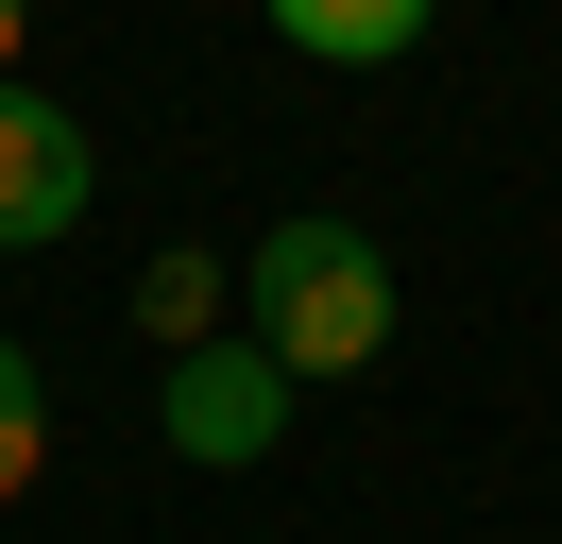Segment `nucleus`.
<instances>
[{"instance_id": "obj_1", "label": "nucleus", "mask_w": 562, "mask_h": 544, "mask_svg": "<svg viewBox=\"0 0 562 544\" xmlns=\"http://www.w3.org/2000/svg\"><path fill=\"white\" fill-rule=\"evenodd\" d=\"M239 340H273L290 392L375 374V358H392V256H375L358 222H324V204H290V222L239 256Z\"/></svg>"}, {"instance_id": "obj_2", "label": "nucleus", "mask_w": 562, "mask_h": 544, "mask_svg": "<svg viewBox=\"0 0 562 544\" xmlns=\"http://www.w3.org/2000/svg\"><path fill=\"white\" fill-rule=\"evenodd\" d=\"M154 426H171L188 476H256V460L290 442V358H273V340H188Z\"/></svg>"}, {"instance_id": "obj_3", "label": "nucleus", "mask_w": 562, "mask_h": 544, "mask_svg": "<svg viewBox=\"0 0 562 544\" xmlns=\"http://www.w3.org/2000/svg\"><path fill=\"white\" fill-rule=\"evenodd\" d=\"M86 204H103V136L52 86H0V256H52Z\"/></svg>"}, {"instance_id": "obj_4", "label": "nucleus", "mask_w": 562, "mask_h": 544, "mask_svg": "<svg viewBox=\"0 0 562 544\" xmlns=\"http://www.w3.org/2000/svg\"><path fill=\"white\" fill-rule=\"evenodd\" d=\"M256 18H273L307 68H392V52H426L443 0H256Z\"/></svg>"}, {"instance_id": "obj_5", "label": "nucleus", "mask_w": 562, "mask_h": 544, "mask_svg": "<svg viewBox=\"0 0 562 544\" xmlns=\"http://www.w3.org/2000/svg\"><path fill=\"white\" fill-rule=\"evenodd\" d=\"M222 290H239V256H188V238H171V256L137 272V340H154V358H188V340H222Z\"/></svg>"}, {"instance_id": "obj_6", "label": "nucleus", "mask_w": 562, "mask_h": 544, "mask_svg": "<svg viewBox=\"0 0 562 544\" xmlns=\"http://www.w3.org/2000/svg\"><path fill=\"white\" fill-rule=\"evenodd\" d=\"M52 476V374H35V340H0V510Z\"/></svg>"}, {"instance_id": "obj_7", "label": "nucleus", "mask_w": 562, "mask_h": 544, "mask_svg": "<svg viewBox=\"0 0 562 544\" xmlns=\"http://www.w3.org/2000/svg\"><path fill=\"white\" fill-rule=\"evenodd\" d=\"M18 52H35V0H0V86H18Z\"/></svg>"}]
</instances>
